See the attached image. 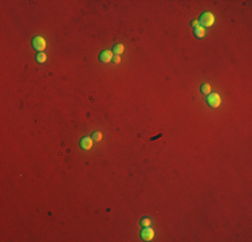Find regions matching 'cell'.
Here are the masks:
<instances>
[{
  "instance_id": "6da1fadb",
  "label": "cell",
  "mask_w": 252,
  "mask_h": 242,
  "mask_svg": "<svg viewBox=\"0 0 252 242\" xmlns=\"http://www.w3.org/2000/svg\"><path fill=\"white\" fill-rule=\"evenodd\" d=\"M213 23H215L213 14H211V12H205V14H202L201 19H200V24H201V27H211V26H213Z\"/></svg>"
},
{
  "instance_id": "7a4b0ae2",
  "label": "cell",
  "mask_w": 252,
  "mask_h": 242,
  "mask_svg": "<svg viewBox=\"0 0 252 242\" xmlns=\"http://www.w3.org/2000/svg\"><path fill=\"white\" fill-rule=\"evenodd\" d=\"M206 102L211 108H219L221 104V98L217 93H211L208 94V98H206Z\"/></svg>"
},
{
  "instance_id": "3957f363",
  "label": "cell",
  "mask_w": 252,
  "mask_h": 242,
  "mask_svg": "<svg viewBox=\"0 0 252 242\" xmlns=\"http://www.w3.org/2000/svg\"><path fill=\"white\" fill-rule=\"evenodd\" d=\"M32 46L35 50H38L39 53H43V50L46 49V40L43 36H35L32 40Z\"/></svg>"
},
{
  "instance_id": "277c9868",
  "label": "cell",
  "mask_w": 252,
  "mask_h": 242,
  "mask_svg": "<svg viewBox=\"0 0 252 242\" xmlns=\"http://www.w3.org/2000/svg\"><path fill=\"white\" fill-rule=\"evenodd\" d=\"M113 58H114V54H113L111 50H105L102 51L101 55H99V61H101L102 63H109L111 62Z\"/></svg>"
},
{
  "instance_id": "5b68a950",
  "label": "cell",
  "mask_w": 252,
  "mask_h": 242,
  "mask_svg": "<svg viewBox=\"0 0 252 242\" xmlns=\"http://www.w3.org/2000/svg\"><path fill=\"white\" fill-rule=\"evenodd\" d=\"M141 238L144 239V241H151V239L154 238V231H153V229H150V226L145 227L144 230L141 231Z\"/></svg>"
},
{
  "instance_id": "8992f818",
  "label": "cell",
  "mask_w": 252,
  "mask_h": 242,
  "mask_svg": "<svg viewBox=\"0 0 252 242\" xmlns=\"http://www.w3.org/2000/svg\"><path fill=\"white\" fill-rule=\"evenodd\" d=\"M93 145H94V140L91 139V137H89V136L83 137V139L81 140V148L85 149V151L91 149V148H93Z\"/></svg>"
},
{
  "instance_id": "52a82bcc",
  "label": "cell",
  "mask_w": 252,
  "mask_h": 242,
  "mask_svg": "<svg viewBox=\"0 0 252 242\" xmlns=\"http://www.w3.org/2000/svg\"><path fill=\"white\" fill-rule=\"evenodd\" d=\"M194 35L197 36V38H204V36H205V30H204V27L197 26V27L194 28Z\"/></svg>"
},
{
  "instance_id": "ba28073f",
  "label": "cell",
  "mask_w": 252,
  "mask_h": 242,
  "mask_svg": "<svg viewBox=\"0 0 252 242\" xmlns=\"http://www.w3.org/2000/svg\"><path fill=\"white\" fill-rule=\"evenodd\" d=\"M201 93L202 94H211L212 93V88H211L209 83H204V85H201Z\"/></svg>"
},
{
  "instance_id": "9c48e42d",
  "label": "cell",
  "mask_w": 252,
  "mask_h": 242,
  "mask_svg": "<svg viewBox=\"0 0 252 242\" xmlns=\"http://www.w3.org/2000/svg\"><path fill=\"white\" fill-rule=\"evenodd\" d=\"M124 51H125V46H124V44H121V43H120V44H117V46L114 47V53H115V55H121Z\"/></svg>"
},
{
  "instance_id": "30bf717a",
  "label": "cell",
  "mask_w": 252,
  "mask_h": 242,
  "mask_svg": "<svg viewBox=\"0 0 252 242\" xmlns=\"http://www.w3.org/2000/svg\"><path fill=\"white\" fill-rule=\"evenodd\" d=\"M47 59V55L44 54V53H39L38 57H36V61H38L39 63H44Z\"/></svg>"
},
{
  "instance_id": "8fae6325",
  "label": "cell",
  "mask_w": 252,
  "mask_h": 242,
  "mask_svg": "<svg viewBox=\"0 0 252 242\" xmlns=\"http://www.w3.org/2000/svg\"><path fill=\"white\" fill-rule=\"evenodd\" d=\"M94 143H99L102 140V133L101 132H94V137H93Z\"/></svg>"
},
{
  "instance_id": "7c38bea8",
  "label": "cell",
  "mask_w": 252,
  "mask_h": 242,
  "mask_svg": "<svg viewBox=\"0 0 252 242\" xmlns=\"http://www.w3.org/2000/svg\"><path fill=\"white\" fill-rule=\"evenodd\" d=\"M150 219L149 218H145V219H142V221H141V225H142V226L144 227H147V226H150Z\"/></svg>"
},
{
  "instance_id": "4fadbf2b",
  "label": "cell",
  "mask_w": 252,
  "mask_h": 242,
  "mask_svg": "<svg viewBox=\"0 0 252 242\" xmlns=\"http://www.w3.org/2000/svg\"><path fill=\"white\" fill-rule=\"evenodd\" d=\"M113 59H114V62H115L117 65H118V63L121 62V57H120V55H115V57H114Z\"/></svg>"
},
{
  "instance_id": "5bb4252c",
  "label": "cell",
  "mask_w": 252,
  "mask_h": 242,
  "mask_svg": "<svg viewBox=\"0 0 252 242\" xmlns=\"http://www.w3.org/2000/svg\"><path fill=\"white\" fill-rule=\"evenodd\" d=\"M197 24H198V22H197V20H193L190 26H192V27H194V28H196V27H197Z\"/></svg>"
}]
</instances>
